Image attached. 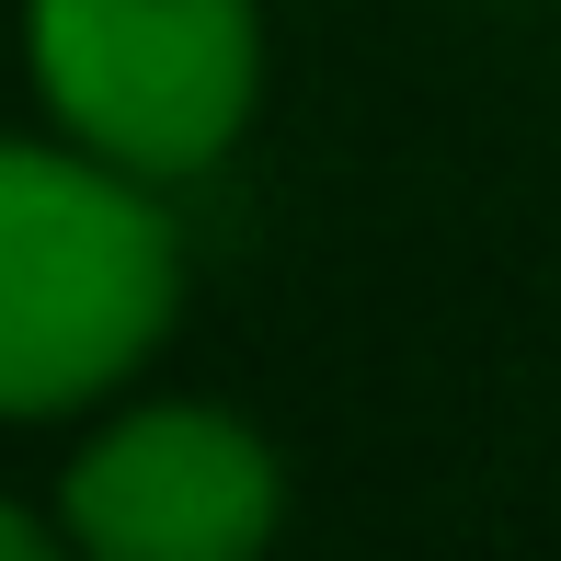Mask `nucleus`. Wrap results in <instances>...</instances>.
<instances>
[{"instance_id":"nucleus-1","label":"nucleus","mask_w":561,"mask_h":561,"mask_svg":"<svg viewBox=\"0 0 561 561\" xmlns=\"http://www.w3.org/2000/svg\"><path fill=\"white\" fill-rule=\"evenodd\" d=\"M184 321V229L161 184L81 138H0V424L115 401Z\"/></svg>"},{"instance_id":"nucleus-2","label":"nucleus","mask_w":561,"mask_h":561,"mask_svg":"<svg viewBox=\"0 0 561 561\" xmlns=\"http://www.w3.org/2000/svg\"><path fill=\"white\" fill-rule=\"evenodd\" d=\"M23 81L58 138L138 184H195L264 115L252 0H23Z\"/></svg>"},{"instance_id":"nucleus-3","label":"nucleus","mask_w":561,"mask_h":561,"mask_svg":"<svg viewBox=\"0 0 561 561\" xmlns=\"http://www.w3.org/2000/svg\"><path fill=\"white\" fill-rule=\"evenodd\" d=\"M58 527L104 561H241L287 527V458L229 401H115L58 470Z\"/></svg>"},{"instance_id":"nucleus-4","label":"nucleus","mask_w":561,"mask_h":561,"mask_svg":"<svg viewBox=\"0 0 561 561\" xmlns=\"http://www.w3.org/2000/svg\"><path fill=\"white\" fill-rule=\"evenodd\" d=\"M46 550H69V527H58V504H0V561H46Z\"/></svg>"}]
</instances>
